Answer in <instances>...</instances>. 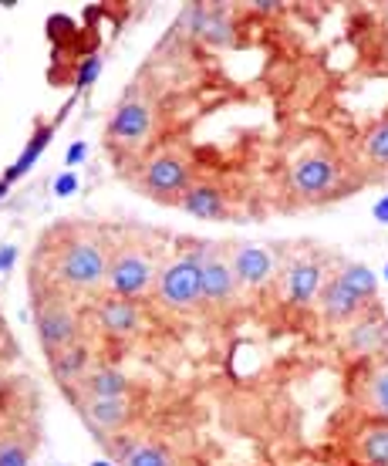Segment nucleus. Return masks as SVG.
I'll return each mask as SVG.
<instances>
[{
    "label": "nucleus",
    "mask_w": 388,
    "mask_h": 466,
    "mask_svg": "<svg viewBox=\"0 0 388 466\" xmlns=\"http://www.w3.org/2000/svg\"><path fill=\"white\" fill-rule=\"evenodd\" d=\"M203 257H206V250L176 257L155 278V288H159L163 304L176 308V311H189V308H196L203 301Z\"/></svg>",
    "instance_id": "nucleus-1"
},
{
    "label": "nucleus",
    "mask_w": 388,
    "mask_h": 466,
    "mask_svg": "<svg viewBox=\"0 0 388 466\" xmlns=\"http://www.w3.org/2000/svg\"><path fill=\"white\" fill-rule=\"evenodd\" d=\"M108 257L95 240H71L58 257V278L75 291H95L105 284Z\"/></svg>",
    "instance_id": "nucleus-2"
},
{
    "label": "nucleus",
    "mask_w": 388,
    "mask_h": 466,
    "mask_svg": "<svg viewBox=\"0 0 388 466\" xmlns=\"http://www.w3.org/2000/svg\"><path fill=\"white\" fill-rule=\"evenodd\" d=\"M155 280V268L153 260L142 254L139 247H125L122 254H115L108 260V274H105V284L112 288L115 298H139L153 288Z\"/></svg>",
    "instance_id": "nucleus-3"
},
{
    "label": "nucleus",
    "mask_w": 388,
    "mask_h": 466,
    "mask_svg": "<svg viewBox=\"0 0 388 466\" xmlns=\"http://www.w3.org/2000/svg\"><path fill=\"white\" fill-rule=\"evenodd\" d=\"M153 136V106L145 98H125L122 106L112 112L108 122V142L122 146V149H139Z\"/></svg>",
    "instance_id": "nucleus-4"
},
{
    "label": "nucleus",
    "mask_w": 388,
    "mask_h": 466,
    "mask_svg": "<svg viewBox=\"0 0 388 466\" xmlns=\"http://www.w3.org/2000/svg\"><path fill=\"white\" fill-rule=\"evenodd\" d=\"M142 183L163 203L165 199H183V193L189 189V163L179 152H159L153 163L145 166Z\"/></svg>",
    "instance_id": "nucleus-5"
},
{
    "label": "nucleus",
    "mask_w": 388,
    "mask_h": 466,
    "mask_svg": "<svg viewBox=\"0 0 388 466\" xmlns=\"http://www.w3.org/2000/svg\"><path fill=\"white\" fill-rule=\"evenodd\" d=\"M37 339L47 349V355H55V351L78 341V318H75L68 304L47 301L37 308Z\"/></svg>",
    "instance_id": "nucleus-6"
},
{
    "label": "nucleus",
    "mask_w": 388,
    "mask_h": 466,
    "mask_svg": "<svg viewBox=\"0 0 388 466\" xmlns=\"http://www.w3.org/2000/svg\"><path fill=\"white\" fill-rule=\"evenodd\" d=\"M338 183V166L324 159V156H304L301 163L291 169V187L301 197H321Z\"/></svg>",
    "instance_id": "nucleus-7"
},
{
    "label": "nucleus",
    "mask_w": 388,
    "mask_h": 466,
    "mask_svg": "<svg viewBox=\"0 0 388 466\" xmlns=\"http://www.w3.org/2000/svg\"><path fill=\"white\" fill-rule=\"evenodd\" d=\"M230 264H234L236 284H247V288H264L274 278V257L257 244L236 247Z\"/></svg>",
    "instance_id": "nucleus-8"
},
{
    "label": "nucleus",
    "mask_w": 388,
    "mask_h": 466,
    "mask_svg": "<svg viewBox=\"0 0 388 466\" xmlns=\"http://www.w3.org/2000/svg\"><path fill=\"white\" fill-rule=\"evenodd\" d=\"M234 291H236L234 264L224 254L206 250V257H203V301L224 304L234 298Z\"/></svg>",
    "instance_id": "nucleus-9"
},
{
    "label": "nucleus",
    "mask_w": 388,
    "mask_h": 466,
    "mask_svg": "<svg viewBox=\"0 0 388 466\" xmlns=\"http://www.w3.org/2000/svg\"><path fill=\"white\" fill-rule=\"evenodd\" d=\"M82 416L102 436H112V432H122V426L129 422V402L125 399H85Z\"/></svg>",
    "instance_id": "nucleus-10"
},
{
    "label": "nucleus",
    "mask_w": 388,
    "mask_h": 466,
    "mask_svg": "<svg viewBox=\"0 0 388 466\" xmlns=\"http://www.w3.org/2000/svg\"><path fill=\"white\" fill-rule=\"evenodd\" d=\"M284 284H287V298L294 304H307L318 298V291L324 288V274L314 260H297L287 268L284 274Z\"/></svg>",
    "instance_id": "nucleus-11"
},
{
    "label": "nucleus",
    "mask_w": 388,
    "mask_h": 466,
    "mask_svg": "<svg viewBox=\"0 0 388 466\" xmlns=\"http://www.w3.org/2000/svg\"><path fill=\"white\" fill-rule=\"evenodd\" d=\"M179 207L189 213V217H200V220H220L226 213V197L220 187H213V183H196V187H189L179 199Z\"/></svg>",
    "instance_id": "nucleus-12"
},
{
    "label": "nucleus",
    "mask_w": 388,
    "mask_h": 466,
    "mask_svg": "<svg viewBox=\"0 0 388 466\" xmlns=\"http://www.w3.org/2000/svg\"><path fill=\"white\" fill-rule=\"evenodd\" d=\"M98 325L108 335H135L139 331V308L129 298H108L98 304Z\"/></svg>",
    "instance_id": "nucleus-13"
},
{
    "label": "nucleus",
    "mask_w": 388,
    "mask_h": 466,
    "mask_svg": "<svg viewBox=\"0 0 388 466\" xmlns=\"http://www.w3.org/2000/svg\"><path fill=\"white\" fill-rule=\"evenodd\" d=\"M388 345V321L382 318H365V321H358L354 328H348V335H344V349L352 351V355H375Z\"/></svg>",
    "instance_id": "nucleus-14"
},
{
    "label": "nucleus",
    "mask_w": 388,
    "mask_h": 466,
    "mask_svg": "<svg viewBox=\"0 0 388 466\" xmlns=\"http://www.w3.org/2000/svg\"><path fill=\"white\" fill-rule=\"evenodd\" d=\"M362 308H365V301H362L352 288H344L338 278L331 280V284H324V291H321V311H324L328 321H348V318H354Z\"/></svg>",
    "instance_id": "nucleus-15"
},
{
    "label": "nucleus",
    "mask_w": 388,
    "mask_h": 466,
    "mask_svg": "<svg viewBox=\"0 0 388 466\" xmlns=\"http://www.w3.org/2000/svg\"><path fill=\"white\" fill-rule=\"evenodd\" d=\"M78 385H82L85 399H125L129 392V379L115 369H95Z\"/></svg>",
    "instance_id": "nucleus-16"
},
{
    "label": "nucleus",
    "mask_w": 388,
    "mask_h": 466,
    "mask_svg": "<svg viewBox=\"0 0 388 466\" xmlns=\"http://www.w3.org/2000/svg\"><path fill=\"white\" fill-rule=\"evenodd\" d=\"M88 361H92L88 349H82V345L75 341V345L51 355V372H55V379H61V382H82L85 375H88Z\"/></svg>",
    "instance_id": "nucleus-17"
},
{
    "label": "nucleus",
    "mask_w": 388,
    "mask_h": 466,
    "mask_svg": "<svg viewBox=\"0 0 388 466\" xmlns=\"http://www.w3.org/2000/svg\"><path fill=\"white\" fill-rule=\"evenodd\" d=\"M358 460L365 466H388V420L372 422L358 436Z\"/></svg>",
    "instance_id": "nucleus-18"
},
{
    "label": "nucleus",
    "mask_w": 388,
    "mask_h": 466,
    "mask_svg": "<svg viewBox=\"0 0 388 466\" xmlns=\"http://www.w3.org/2000/svg\"><path fill=\"white\" fill-rule=\"evenodd\" d=\"M338 280H342L344 288H352L362 301L375 298V291H378V278L365 268V264H344V270L338 274Z\"/></svg>",
    "instance_id": "nucleus-19"
},
{
    "label": "nucleus",
    "mask_w": 388,
    "mask_h": 466,
    "mask_svg": "<svg viewBox=\"0 0 388 466\" xmlns=\"http://www.w3.org/2000/svg\"><path fill=\"white\" fill-rule=\"evenodd\" d=\"M206 41H213V45H224V41H230V35H234V24H230V14L224 11H206V21H203V31H200Z\"/></svg>",
    "instance_id": "nucleus-20"
},
{
    "label": "nucleus",
    "mask_w": 388,
    "mask_h": 466,
    "mask_svg": "<svg viewBox=\"0 0 388 466\" xmlns=\"http://www.w3.org/2000/svg\"><path fill=\"white\" fill-rule=\"evenodd\" d=\"M365 152L372 163L388 166V118L385 122H378V126L365 136Z\"/></svg>",
    "instance_id": "nucleus-21"
},
{
    "label": "nucleus",
    "mask_w": 388,
    "mask_h": 466,
    "mask_svg": "<svg viewBox=\"0 0 388 466\" xmlns=\"http://www.w3.org/2000/svg\"><path fill=\"white\" fill-rule=\"evenodd\" d=\"M125 466H173V460H169L159 446L139 443L129 456H125Z\"/></svg>",
    "instance_id": "nucleus-22"
},
{
    "label": "nucleus",
    "mask_w": 388,
    "mask_h": 466,
    "mask_svg": "<svg viewBox=\"0 0 388 466\" xmlns=\"http://www.w3.org/2000/svg\"><path fill=\"white\" fill-rule=\"evenodd\" d=\"M0 466H31L27 446L17 443V440H4L0 443Z\"/></svg>",
    "instance_id": "nucleus-23"
},
{
    "label": "nucleus",
    "mask_w": 388,
    "mask_h": 466,
    "mask_svg": "<svg viewBox=\"0 0 388 466\" xmlns=\"http://www.w3.org/2000/svg\"><path fill=\"white\" fill-rule=\"evenodd\" d=\"M368 399H372V406H375L378 412L388 416V369L385 372H375V379L368 385Z\"/></svg>",
    "instance_id": "nucleus-24"
},
{
    "label": "nucleus",
    "mask_w": 388,
    "mask_h": 466,
    "mask_svg": "<svg viewBox=\"0 0 388 466\" xmlns=\"http://www.w3.org/2000/svg\"><path fill=\"white\" fill-rule=\"evenodd\" d=\"M95 75H98V58H92V65H85L82 75H78V85H88Z\"/></svg>",
    "instance_id": "nucleus-25"
},
{
    "label": "nucleus",
    "mask_w": 388,
    "mask_h": 466,
    "mask_svg": "<svg viewBox=\"0 0 388 466\" xmlns=\"http://www.w3.org/2000/svg\"><path fill=\"white\" fill-rule=\"evenodd\" d=\"M75 187H78V179H75L71 173H68V176H61L58 183H55V189H58V193H71Z\"/></svg>",
    "instance_id": "nucleus-26"
},
{
    "label": "nucleus",
    "mask_w": 388,
    "mask_h": 466,
    "mask_svg": "<svg viewBox=\"0 0 388 466\" xmlns=\"http://www.w3.org/2000/svg\"><path fill=\"white\" fill-rule=\"evenodd\" d=\"M82 156H85V146H75V149H71V156H68V163H78Z\"/></svg>",
    "instance_id": "nucleus-27"
},
{
    "label": "nucleus",
    "mask_w": 388,
    "mask_h": 466,
    "mask_svg": "<svg viewBox=\"0 0 388 466\" xmlns=\"http://www.w3.org/2000/svg\"><path fill=\"white\" fill-rule=\"evenodd\" d=\"M254 7H257V11H274L277 4H274V0H260V4H254Z\"/></svg>",
    "instance_id": "nucleus-28"
}]
</instances>
